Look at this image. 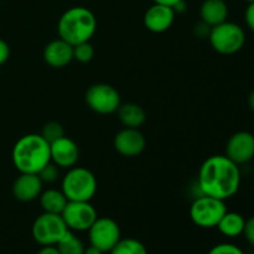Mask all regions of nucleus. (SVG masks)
Returning <instances> with one entry per match:
<instances>
[{
    "label": "nucleus",
    "mask_w": 254,
    "mask_h": 254,
    "mask_svg": "<svg viewBox=\"0 0 254 254\" xmlns=\"http://www.w3.org/2000/svg\"><path fill=\"white\" fill-rule=\"evenodd\" d=\"M39 198L44 212L57 213V215H61L68 202L62 190H56V189H49L44 191L40 193Z\"/></svg>",
    "instance_id": "obj_19"
},
{
    "label": "nucleus",
    "mask_w": 254,
    "mask_h": 254,
    "mask_svg": "<svg viewBox=\"0 0 254 254\" xmlns=\"http://www.w3.org/2000/svg\"><path fill=\"white\" fill-rule=\"evenodd\" d=\"M248 106H250V108L252 111H254V89L251 92L250 96H248Z\"/></svg>",
    "instance_id": "obj_33"
},
{
    "label": "nucleus",
    "mask_w": 254,
    "mask_h": 254,
    "mask_svg": "<svg viewBox=\"0 0 254 254\" xmlns=\"http://www.w3.org/2000/svg\"><path fill=\"white\" fill-rule=\"evenodd\" d=\"M41 135L44 136L45 140H47L51 144L54 143V141H56L57 139L64 136V127L60 123H57V122H49V123L45 124L44 128H42Z\"/></svg>",
    "instance_id": "obj_24"
},
{
    "label": "nucleus",
    "mask_w": 254,
    "mask_h": 254,
    "mask_svg": "<svg viewBox=\"0 0 254 254\" xmlns=\"http://www.w3.org/2000/svg\"><path fill=\"white\" fill-rule=\"evenodd\" d=\"M243 235H245L246 240L254 246V216L251 217L250 220H246V226L245 231H243Z\"/></svg>",
    "instance_id": "obj_27"
},
{
    "label": "nucleus",
    "mask_w": 254,
    "mask_h": 254,
    "mask_svg": "<svg viewBox=\"0 0 254 254\" xmlns=\"http://www.w3.org/2000/svg\"><path fill=\"white\" fill-rule=\"evenodd\" d=\"M252 254H254V253H252Z\"/></svg>",
    "instance_id": "obj_35"
},
{
    "label": "nucleus",
    "mask_w": 254,
    "mask_h": 254,
    "mask_svg": "<svg viewBox=\"0 0 254 254\" xmlns=\"http://www.w3.org/2000/svg\"><path fill=\"white\" fill-rule=\"evenodd\" d=\"M94 57V49L89 41L81 42L73 46V60H77L81 64H87L92 61Z\"/></svg>",
    "instance_id": "obj_23"
},
{
    "label": "nucleus",
    "mask_w": 254,
    "mask_h": 254,
    "mask_svg": "<svg viewBox=\"0 0 254 254\" xmlns=\"http://www.w3.org/2000/svg\"><path fill=\"white\" fill-rule=\"evenodd\" d=\"M208 40L216 52L221 55H233L245 45L246 34L240 25L225 21L211 27Z\"/></svg>",
    "instance_id": "obj_5"
},
{
    "label": "nucleus",
    "mask_w": 254,
    "mask_h": 254,
    "mask_svg": "<svg viewBox=\"0 0 254 254\" xmlns=\"http://www.w3.org/2000/svg\"><path fill=\"white\" fill-rule=\"evenodd\" d=\"M246 220L241 213L238 212H227L223 215L221 221L218 222L217 228L226 237H238L245 231Z\"/></svg>",
    "instance_id": "obj_20"
},
{
    "label": "nucleus",
    "mask_w": 254,
    "mask_h": 254,
    "mask_svg": "<svg viewBox=\"0 0 254 254\" xmlns=\"http://www.w3.org/2000/svg\"><path fill=\"white\" fill-rule=\"evenodd\" d=\"M89 243L102 252H111L121 241V228L109 217H98L88 230Z\"/></svg>",
    "instance_id": "obj_10"
},
{
    "label": "nucleus",
    "mask_w": 254,
    "mask_h": 254,
    "mask_svg": "<svg viewBox=\"0 0 254 254\" xmlns=\"http://www.w3.org/2000/svg\"><path fill=\"white\" fill-rule=\"evenodd\" d=\"M50 153L52 163L62 169L73 168L79 158L78 146L66 135L50 144Z\"/></svg>",
    "instance_id": "obj_13"
},
{
    "label": "nucleus",
    "mask_w": 254,
    "mask_h": 254,
    "mask_svg": "<svg viewBox=\"0 0 254 254\" xmlns=\"http://www.w3.org/2000/svg\"><path fill=\"white\" fill-rule=\"evenodd\" d=\"M245 20L247 26L254 32V2H250L245 12Z\"/></svg>",
    "instance_id": "obj_28"
},
{
    "label": "nucleus",
    "mask_w": 254,
    "mask_h": 254,
    "mask_svg": "<svg viewBox=\"0 0 254 254\" xmlns=\"http://www.w3.org/2000/svg\"><path fill=\"white\" fill-rule=\"evenodd\" d=\"M84 99L87 106L98 114H112L121 106L119 92L107 83H96L89 87Z\"/></svg>",
    "instance_id": "obj_8"
},
{
    "label": "nucleus",
    "mask_w": 254,
    "mask_h": 254,
    "mask_svg": "<svg viewBox=\"0 0 254 254\" xmlns=\"http://www.w3.org/2000/svg\"><path fill=\"white\" fill-rule=\"evenodd\" d=\"M37 175L40 176L42 183H47V184L55 183V181L59 179V166L55 165L52 161H50L46 166H44V168L39 171Z\"/></svg>",
    "instance_id": "obj_25"
},
{
    "label": "nucleus",
    "mask_w": 254,
    "mask_h": 254,
    "mask_svg": "<svg viewBox=\"0 0 254 254\" xmlns=\"http://www.w3.org/2000/svg\"><path fill=\"white\" fill-rule=\"evenodd\" d=\"M113 144L121 155L134 158L143 153L146 146V140L139 129L124 128L114 136Z\"/></svg>",
    "instance_id": "obj_12"
},
{
    "label": "nucleus",
    "mask_w": 254,
    "mask_h": 254,
    "mask_svg": "<svg viewBox=\"0 0 254 254\" xmlns=\"http://www.w3.org/2000/svg\"><path fill=\"white\" fill-rule=\"evenodd\" d=\"M207 254H245L240 247L231 243H221L211 248Z\"/></svg>",
    "instance_id": "obj_26"
},
{
    "label": "nucleus",
    "mask_w": 254,
    "mask_h": 254,
    "mask_svg": "<svg viewBox=\"0 0 254 254\" xmlns=\"http://www.w3.org/2000/svg\"><path fill=\"white\" fill-rule=\"evenodd\" d=\"M197 186L203 195L226 201L235 196L241 186L240 165L226 155L210 156L198 170Z\"/></svg>",
    "instance_id": "obj_1"
},
{
    "label": "nucleus",
    "mask_w": 254,
    "mask_h": 254,
    "mask_svg": "<svg viewBox=\"0 0 254 254\" xmlns=\"http://www.w3.org/2000/svg\"><path fill=\"white\" fill-rule=\"evenodd\" d=\"M97 19L93 12L83 6H74L61 15L57 24L60 39L72 46L89 41L96 34Z\"/></svg>",
    "instance_id": "obj_3"
},
{
    "label": "nucleus",
    "mask_w": 254,
    "mask_h": 254,
    "mask_svg": "<svg viewBox=\"0 0 254 254\" xmlns=\"http://www.w3.org/2000/svg\"><path fill=\"white\" fill-rule=\"evenodd\" d=\"M111 254H148L146 247L135 238H124L119 241L113 250L109 252Z\"/></svg>",
    "instance_id": "obj_22"
},
{
    "label": "nucleus",
    "mask_w": 254,
    "mask_h": 254,
    "mask_svg": "<svg viewBox=\"0 0 254 254\" xmlns=\"http://www.w3.org/2000/svg\"><path fill=\"white\" fill-rule=\"evenodd\" d=\"M225 201L201 193L190 207V218L201 228L217 227L218 222L227 212Z\"/></svg>",
    "instance_id": "obj_6"
},
{
    "label": "nucleus",
    "mask_w": 254,
    "mask_h": 254,
    "mask_svg": "<svg viewBox=\"0 0 254 254\" xmlns=\"http://www.w3.org/2000/svg\"><path fill=\"white\" fill-rule=\"evenodd\" d=\"M56 248L60 254H84V245L73 233V231H67L64 237L57 242Z\"/></svg>",
    "instance_id": "obj_21"
},
{
    "label": "nucleus",
    "mask_w": 254,
    "mask_h": 254,
    "mask_svg": "<svg viewBox=\"0 0 254 254\" xmlns=\"http://www.w3.org/2000/svg\"><path fill=\"white\" fill-rule=\"evenodd\" d=\"M84 254H103V252L101 250H98L97 247H94V246L89 245V247H87L84 250Z\"/></svg>",
    "instance_id": "obj_32"
},
{
    "label": "nucleus",
    "mask_w": 254,
    "mask_h": 254,
    "mask_svg": "<svg viewBox=\"0 0 254 254\" xmlns=\"http://www.w3.org/2000/svg\"><path fill=\"white\" fill-rule=\"evenodd\" d=\"M154 2H156V4H161V5H166V6H171L174 9V7L176 6V5L179 4L180 1H183V0H153Z\"/></svg>",
    "instance_id": "obj_31"
},
{
    "label": "nucleus",
    "mask_w": 254,
    "mask_h": 254,
    "mask_svg": "<svg viewBox=\"0 0 254 254\" xmlns=\"http://www.w3.org/2000/svg\"><path fill=\"white\" fill-rule=\"evenodd\" d=\"M37 254H60V252L56 246H42V248Z\"/></svg>",
    "instance_id": "obj_30"
},
{
    "label": "nucleus",
    "mask_w": 254,
    "mask_h": 254,
    "mask_svg": "<svg viewBox=\"0 0 254 254\" xmlns=\"http://www.w3.org/2000/svg\"><path fill=\"white\" fill-rule=\"evenodd\" d=\"M50 161V143L41 134H26L12 148V163L21 174H39Z\"/></svg>",
    "instance_id": "obj_2"
},
{
    "label": "nucleus",
    "mask_w": 254,
    "mask_h": 254,
    "mask_svg": "<svg viewBox=\"0 0 254 254\" xmlns=\"http://www.w3.org/2000/svg\"><path fill=\"white\" fill-rule=\"evenodd\" d=\"M226 156L237 165L248 163L254 158V135L250 131H237L226 145Z\"/></svg>",
    "instance_id": "obj_11"
},
{
    "label": "nucleus",
    "mask_w": 254,
    "mask_h": 254,
    "mask_svg": "<svg viewBox=\"0 0 254 254\" xmlns=\"http://www.w3.org/2000/svg\"><path fill=\"white\" fill-rule=\"evenodd\" d=\"M10 56V47L4 40L0 39V64H5Z\"/></svg>",
    "instance_id": "obj_29"
},
{
    "label": "nucleus",
    "mask_w": 254,
    "mask_h": 254,
    "mask_svg": "<svg viewBox=\"0 0 254 254\" xmlns=\"http://www.w3.org/2000/svg\"><path fill=\"white\" fill-rule=\"evenodd\" d=\"M201 21L210 27L227 21L228 6L226 0H205L200 9Z\"/></svg>",
    "instance_id": "obj_17"
},
{
    "label": "nucleus",
    "mask_w": 254,
    "mask_h": 254,
    "mask_svg": "<svg viewBox=\"0 0 254 254\" xmlns=\"http://www.w3.org/2000/svg\"><path fill=\"white\" fill-rule=\"evenodd\" d=\"M245 1H247L250 4V2H254V0H245Z\"/></svg>",
    "instance_id": "obj_34"
},
{
    "label": "nucleus",
    "mask_w": 254,
    "mask_h": 254,
    "mask_svg": "<svg viewBox=\"0 0 254 254\" xmlns=\"http://www.w3.org/2000/svg\"><path fill=\"white\" fill-rule=\"evenodd\" d=\"M45 62L54 68H64L73 60V46L62 39L49 42L44 49Z\"/></svg>",
    "instance_id": "obj_15"
},
{
    "label": "nucleus",
    "mask_w": 254,
    "mask_h": 254,
    "mask_svg": "<svg viewBox=\"0 0 254 254\" xmlns=\"http://www.w3.org/2000/svg\"><path fill=\"white\" fill-rule=\"evenodd\" d=\"M175 10L171 6L156 4L151 5L144 15V25L146 29L155 34L165 32L171 27L175 20Z\"/></svg>",
    "instance_id": "obj_14"
},
{
    "label": "nucleus",
    "mask_w": 254,
    "mask_h": 254,
    "mask_svg": "<svg viewBox=\"0 0 254 254\" xmlns=\"http://www.w3.org/2000/svg\"><path fill=\"white\" fill-rule=\"evenodd\" d=\"M68 231L61 215L44 212L32 225V237L41 246H56Z\"/></svg>",
    "instance_id": "obj_7"
},
{
    "label": "nucleus",
    "mask_w": 254,
    "mask_h": 254,
    "mask_svg": "<svg viewBox=\"0 0 254 254\" xmlns=\"http://www.w3.org/2000/svg\"><path fill=\"white\" fill-rule=\"evenodd\" d=\"M61 190L68 201H91L97 192V179L86 168H71L62 179Z\"/></svg>",
    "instance_id": "obj_4"
},
{
    "label": "nucleus",
    "mask_w": 254,
    "mask_h": 254,
    "mask_svg": "<svg viewBox=\"0 0 254 254\" xmlns=\"http://www.w3.org/2000/svg\"><path fill=\"white\" fill-rule=\"evenodd\" d=\"M69 231H88L98 218L96 208L89 201H68L61 213Z\"/></svg>",
    "instance_id": "obj_9"
},
{
    "label": "nucleus",
    "mask_w": 254,
    "mask_h": 254,
    "mask_svg": "<svg viewBox=\"0 0 254 254\" xmlns=\"http://www.w3.org/2000/svg\"><path fill=\"white\" fill-rule=\"evenodd\" d=\"M117 113H118L119 121L126 128L138 129L146 121L145 111L136 103L121 104Z\"/></svg>",
    "instance_id": "obj_18"
},
{
    "label": "nucleus",
    "mask_w": 254,
    "mask_h": 254,
    "mask_svg": "<svg viewBox=\"0 0 254 254\" xmlns=\"http://www.w3.org/2000/svg\"><path fill=\"white\" fill-rule=\"evenodd\" d=\"M42 180L37 174H21L12 185L15 198L21 202L34 201L42 192Z\"/></svg>",
    "instance_id": "obj_16"
}]
</instances>
